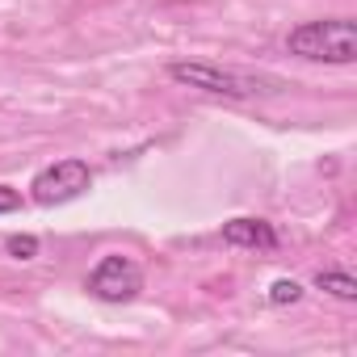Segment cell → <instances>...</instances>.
I'll return each instance as SVG.
<instances>
[{"instance_id":"obj_1","label":"cell","mask_w":357,"mask_h":357,"mask_svg":"<svg viewBox=\"0 0 357 357\" xmlns=\"http://www.w3.org/2000/svg\"><path fill=\"white\" fill-rule=\"evenodd\" d=\"M286 51L311 63H353L357 59V22L353 17H324V22H303L286 34Z\"/></svg>"},{"instance_id":"obj_2","label":"cell","mask_w":357,"mask_h":357,"mask_svg":"<svg viewBox=\"0 0 357 357\" xmlns=\"http://www.w3.org/2000/svg\"><path fill=\"white\" fill-rule=\"evenodd\" d=\"M168 76L185 89H198V93H215V97H257V93H269L261 89L257 76H244V72H231V68H219V63H168Z\"/></svg>"},{"instance_id":"obj_3","label":"cell","mask_w":357,"mask_h":357,"mask_svg":"<svg viewBox=\"0 0 357 357\" xmlns=\"http://www.w3.org/2000/svg\"><path fill=\"white\" fill-rule=\"evenodd\" d=\"M89 185H93V168L84 160H55L34 176L30 194H34L38 206H63V202L80 198Z\"/></svg>"},{"instance_id":"obj_4","label":"cell","mask_w":357,"mask_h":357,"mask_svg":"<svg viewBox=\"0 0 357 357\" xmlns=\"http://www.w3.org/2000/svg\"><path fill=\"white\" fill-rule=\"evenodd\" d=\"M139 290H143V269L122 252L101 257L89 273V294L101 303H130Z\"/></svg>"},{"instance_id":"obj_5","label":"cell","mask_w":357,"mask_h":357,"mask_svg":"<svg viewBox=\"0 0 357 357\" xmlns=\"http://www.w3.org/2000/svg\"><path fill=\"white\" fill-rule=\"evenodd\" d=\"M223 240L236 248H261V252L278 248V231L265 219H231V223H223Z\"/></svg>"},{"instance_id":"obj_6","label":"cell","mask_w":357,"mask_h":357,"mask_svg":"<svg viewBox=\"0 0 357 357\" xmlns=\"http://www.w3.org/2000/svg\"><path fill=\"white\" fill-rule=\"evenodd\" d=\"M315 286L328 290L332 298H344V303L357 298V282H353V273H344V269H319V273H315Z\"/></svg>"},{"instance_id":"obj_7","label":"cell","mask_w":357,"mask_h":357,"mask_svg":"<svg viewBox=\"0 0 357 357\" xmlns=\"http://www.w3.org/2000/svg\"><path fill=\"white\" fill-rule=\"evenodd\" d=\"M303 298V286L294 282V278H278L273 286H269V303H278V307H286V303H298Z\"/></svg>"},{"instance_id":"obj_8","label":"cell","mask_w":357,"mask_h":357,"mask_svg":"<svg viewBox=\"0 0 357 357\" xmlns=\"http://www.w3.org/2000/svg\"><path fill=\"white\" fill-rule=\"evenodd\" d=\"M9 257H17V261H30V257H38V240L34 236H9Z\"/></svg>"},{"instance_id":"obj_9","label":"cell","mask_w":357,"mask_h":357,"mask_svg":"<svg viewBox=\"0 0 357 357\" xmlns=\"http://www.w3.org/2000/svg\"><path fill=\"white\" fill-rule=\"evenodd\" d=\"M22 206V194L13 190V185H0V215H9V211H17Z\"/></svg>"}]
</instances>
